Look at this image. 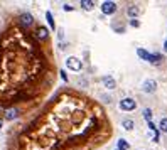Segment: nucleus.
Here are the masks:
<instances>
[{"instance_id": "1", "label": "nucleus", "mask_w": 167, "mask_h": 150, "mask_svg": "<svg viewBox=\"0 0 167 150\" xmlns=\"http://www.w3.org/2000/svg\"><path fill=\"white\" fill-rule=\"evenodd\" d=\"M112 133L100 103L86 93L62 89L9 135L7 150H96Z\"/></svg>"}, {"instance_id": "2", "label": "nucleus", "mask_w": 167, "mask_h": 150, "mask_svg": "<svg viewBox=\"0 0 167 150\" xmlns=\"http://www.w3.org/2000/svg\"><path fill=\"white\" fill-rule=\"evenodd\" d=\"M58 76L51 42H41L17 19L0 32V108L27 115Z\"/></svg>"}, {"instance_id": "3", "label": "nucleus", "mask_w": 167, "mask_h": 150, "mask_svg": "<svg viewBox=\"0 0 167 150\" xmlns=\"http://www.w3.org/2000/svg\"><path fill=\"white\" fill-rule=\"evenodd\" d=\"M137 54L140 56L144 61H149V62H152V64H159L160 61H162V56L160 54H150V52H147L145 49H137Z\"/></svg>"}, {"instance_id": "4", "label": "nucleus", "mask_w": 167, "mask_h": 150, "mask_svg": "<svg viewBox=\"0 0 167 150\" xmlns=\"http://www.w3.org/2000/svg\"><path fill=\"white\" fill-rule=\"evenodd\" d=\"M17 22L20 24L22 27H26V29H27V27H30L34 24V17L30 14H26V12H24V14H20L17 17Z\"/></svg>"}, {"instance_id": "5", "label": "nucleus", "mask_w": 167, "mask_h": 150, "mask_svg": "<svg viewBox=\"0 0 167 150\" xmlns=\"http://www.w3.org/2000/svg\"><path fill=\"white\" fill-rule=\"evenodd\" d=\"M34 37H36L37 40H41V42H46V40H49V34H47V29L42 26H39L36 30H34Z\"/></svg>"}, {"instance_id": "6", "label": "nucleus", "mask_w": 167, "mask_h": 150, "mask_svg": "<svg viewBox=\"0 0 167 150\" xmlns=\"http://www.w3.org/2000/svg\"><path fill=\"white\" fill-rule=\"evenodd\" d=\"M135 106H137V103L132 98H123L120 101V110H123V111H132V110H135Z\"/></svg>"}, {"instance_id": "7", "label": "nucleus", "mask_w": 167, "mask_h": 150, "mask_svg": "<svg viewBox=\"0 0 167 150\" xmlns=\"http://www.w3.org/2000/svg\"><path fill=\"white\" fill-rule=\"evenodd\" d=\"M66 66H68L71 71H81L83 64H81V61L78 58H68L66 59Z\"/></svg>"}, {"instance_id": "8", "label": "nucleus", "mask_w": 167, "mask_h": 150, "mask_svg": "<svg viewBox=\"0 0 167 150\" xmlns=\"http://www.w3.org/2000/svg\"><path fill=\"white\" fill-rule=\"evenodd\" d=\"M101 12H103V14H106V15L115 14V12H116V4H115V2H103Z\"/></svg>"}, {"instance_id": "9", "label": "nucleus", "mask_w": 167, "mask_h": 150, "mask_svg": "<svg viewBox=\"0 0 167 150\" xmlns=\"http://www.w3.org/2000/svg\"><path fill=\"white\" fill-rule=\"evenodd\" d=\"M142 88H144V91H145V93H154V91H155V88H157V83L154 79H147L145 83L142 84Z\"/></svg>"}, {"instance_id": "10", "label": "nucleus", "mask_w": 167, "mask_h": 150, "mask_svg": "<svg viewBox=\"0 0 167 150\" xmlns=\"http://www.w3.org/2000/svg\"><path fill=\"white\" fill-rule=\"evenodd\" d=\"M101 81H103V84H105L108 89H113V88H115V79H113L112 76H105Z\"/></svg>"}, {"instance_id": "11", "label": "nucleus", "mask_w": 167, "mask_h": 150, "mask_svg": "<svg viewBox=\"0 0 167 150\" xmlns=\"http://www.w3.org/2000/svg\"><path fill=\"white\" fill-rule=\"evenodd\" d=\"M127 14L130 15V17H137V15L140 14V9H138L137 5H130V7L127 9Z\"/></svg>"}, {"instance_id": "12", "label": "nucleus", "mask_w": 167, "mask_h": 150, "mask_svg": "<svg viewBox=\"0 0 167 150\" xmlns=\"http://www.w3.org/2000/svg\"><path fill=\"white\" fill-rule=\"evenodd\" d=\"M81 7H83L84 10H91V9L94 7V2H91V0H83V2H81Z\"/></svg>"}, {"instance_id": "13", "label": "nucleus", "mask_w": 167, "mask_h": 150, "mask_svg": "<svg viewBox=\"0 0 167 150\" xmlns=\"http://www.w3.org/2000/svg\"><path fill=\"white\" fill-rule=\"evenodd\" d=\"M46 17H47V22H49V26H51L52 29H56V22H54V17H52L51 12H46Z\"/></svg>"}, {"instance_id": "14", "label": "nucleus", "mask_w": 167, "mask_h": 150, "mask_svg": "<svg viewBox=\"0 0 167 150\" xmlns=\"http://www.w3.org/2000/svg\"><path fill=\"white\" fill-rule=\"evenodd\" d=\"M128 148H130V145H128V143L125 142L123 138L118 140V150H128Z\"/></svg>"}, {"instance_id": "15", "label": "nucleus", "mask_w": 167, "mask_h": 150, "mask_svg": "<svg viewBox=\"0 0 167 150\" xmlns=\"http://www.w3.org/2000/svg\"><path fill=\"white\" fill-rule=\"evenodd\" d=\"M159 128L162 130L164 133H167V118H162L160 120V123H159Z\"/></svg>"}, {"instance_id": "16", "label": "nucleus", "mask_w": 167, "mask_h": 150, "mask_svg": "<svg viewBox=\"0 0 167 150\" xmlns=\"http://www.w3.org/2000/svg\"><path fill=\"white\" fill-rule=\"evenodd\" d=\"M133 121H132V120H123V128H125V130H132V128H133Z\"/></svg>"}, {"instance_id": "17", "label": "nucleus", "mask_w": 167, "mask_h": 150, "mask_svg": "<svg viewBox=\"0 0 167 150\" xmlns=\"http://www.w3.org/2000/svg\"><path fill=\"white\" fill-rule=\"evenodd\" d=\"M144 117H145L147 121H150V120H152V111H150L149 108H145V110H144Z\"/></svg>"}, {"instance_id": "18", "label": "nucleus", "mask_w": 167, "mask_h": 150, "mask_svg": "<svg viewBox=\"0 0 167 150\" xmlns=\"http://www.w3.org/2000/svg\"><path fill=\"white\" fill-rule=\"evenodd\" d=\"M130 26H132V27H138V26H140V22H138L137 19H132V20H130Z\"/></svg>"}, {"instance_id": "19", "label": "nucleus", "mask_w": 167, "mask_h": 150, "mask_svg": "<svg viewBox=\"0 0 167 150\" xmlns=\"http://www.w3.org/2000/svg\"><path fill=\"white\" fill-rule=\"evenodd\" d=\"M164 49H165V51H167V40H165V42H164Z\"/></svg>"}, {"instance_id": "20", "label": "nucleus", "mask_w": 167, "mask_h": 150, "mask_svg": "<svg viewBox=\"0 0 167 150\" xmlns=\"http://www.w3.org/2000/svg\"><path fill=\"white\" fill-rule=\"evenodd\" d=\"M0 128H2V120H0Z\"/></svg>"}]
</instances>
